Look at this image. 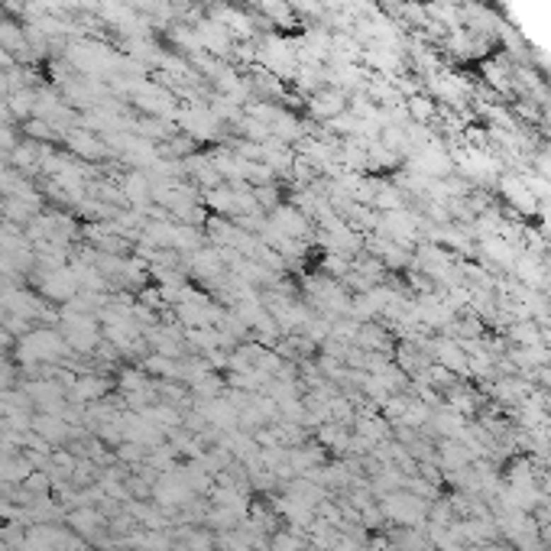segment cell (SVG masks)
I'll list each match as a JSON object with an SVG mask.
<instances>
[{"instance_id":"3","label":"cell","mask_w":551,"mask_h":551,"mask_svg":"<svg viewBox=\"0 0 551 551\" xmlns=\"http://www.w3.org/2000/svg\"><path fill=\"white\" fill-rule=\"evenodd\" d=\"M386 506H390V513L396 516V519H406V522L421 519V503L415 496H392Z\"/></svg>"},{"instance_id":"1","label":"cell","mask_w":551,"mask_h":551,"mask_svg":"<svg viewBox=\"0 0 551 551\" xmlns=\"http://www.w3.org/2000/svg\"><path fill=\"white\" fill-rule=\"evenodd\" d=\"M62 351H65V344H62V337L55 331H33L20 344V357L23 360H49L59 357Z\"/></svg>"},{"instance_id":"2","label":"cell","mask_w":551,"mask_h":551,"mask_svg":"<svg viewBox=\"0 0 551 551\" xmlns=\"http://www.w3.org/2000/svg\"><path fill=\"white\" fill-rule=\"evenodd\" d=\"M78 279L72 269H49V273H42V279H39V289H42V295H49V299H72V292H75Z\"/></svg>"}]
</instances>
